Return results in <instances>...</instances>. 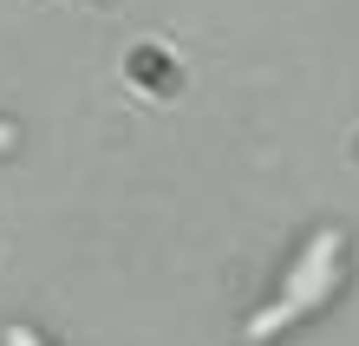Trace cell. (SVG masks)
<instances>
[{"instance_id": "1", "label": "cell", "mask_w": 359, "mask_h": 346, "mask_svg": "<svg viewBox=\"0 0 359 346\" xmlns=\"http://www.w3.org/2000/svg\"><path fill=\"white\" fill-rule=\"evenodd\" d=\"M333 248H340V235H333V229H327V235H313L307 262H301V268L287 274V294L274 300L268 314H255V320H248V340H268V333H281V327H287L294 314H307L313 300H320V294L333 288V274H340V268H333Z\"/></svg>"}, {"instance_id": "2", "label": "cell", "mask_w": 359, "mask_h": 346, "mask_svg": "<svg viewBox=\"0 0 359 346\" xmlns=\"http://www.w3.org/2000/svg\"><path fill=\"white\" fill-rule=\"evenodd\" d=\"M7 346H39V340H33L27 327H7Z\"/></svg>"}, {"instance_id": "3", "label": "cell", "mask_w": 359, "mask_h": 346, "mask_svg": "<svg viewBox=\"0 0 359 346\" xmlns=\"http://www.w3.org/2000/svg\"><path fill=\"white\" fill-rule=\"evenodd\" d=\"M7 144H13V131H7V124H0V150H7Z\"/></svg>"}]
</instances>
